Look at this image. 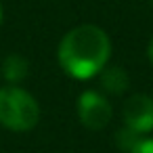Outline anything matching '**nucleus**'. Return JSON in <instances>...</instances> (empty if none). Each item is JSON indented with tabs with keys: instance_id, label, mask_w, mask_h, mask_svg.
I'll use <instances>...</instances> for the list:
<instances>
[{
	"instance_id": "f257e3e1",
	"label": "nucleus",
	"mask_w": 153,
	"mask_h": 153,
	"mask_svg": "<svg viewBox=\"0 0 153 153\" xmlns=\"http://www.w3.org/2000/svg\"><path fill=\"white\" fill-rule=\"evenodd\" d=\"M59 63L76 80H88L101 74L111 57L109 36L99 25H78L69 30L59 44Z\"/></svg>"
},
{
	"instance_id": "f03ea898",
	"label": "nucleus",
	"mask_w": 153,
	"mask_h": 153,
	"mask_svg": "<svg viewBox=\"0 0 153 153\" xmlns=\"http://www.w3.org/2000/svg\"><path fill=\"white\" fill-rule=\"evenodd\" d=\"M40 120V107L36 99L19 88L4 86L0 88V126L13 132H27Z\"/></svg>"
},
{
	"instance_id": "7ed1b4c3",
	"label": "nucleus",
	"mask_w": 153,
	"mask_h": 153,
	"mask_svg": "<svg viewBox=\"0 0 153 153\" xmlns=\"http://www.w3.org/2000/svg\"><path fill=\"white\" fill-rule=\"evenodd\" d=\"M109 101L97 90H84L78 99V117L88 130H103L111 120Z\"/></svg>"
},
{
	"instance_id": "20e7f679",
	"label": "nucleus",
	"mask_w": 153,
	"mask_h": 153,
	"mask_svg": "<svg viewBox=\"0 0 153 153\" xmlns=\"http://www.w3.org/2000/svg\"><path fill=\"white\" fill-rule=\"evenodd\" d=\"M122 117L126 128L147 134L153 130V99L149 94H132L124 107H122Z\"/></svg>"
},
{
	"instance_id": "39448f33",
	"label": "nucleus",
	"mask_w": 153,
	"mask_h": 153,
	"mask_svg": "<svg viewBox=\"0 0 153 153\" xmlns=\"http://www.w3.org/2000/svg\"><path fill=\"white\" fill-rule=\"evenodd\" d=\"M101 86L109 92V94H122L128 90L130 86V76L124 67L120 65H111V67H103L101 69Z\"/></svg>"
},
{
	"instance_id": "423d86ee",
	"label": "nucleus",
	"mask_w": 153,
	"mask_h": 153,
	"mask_svg": "<svg viewBox=\"0 0 153 153\" xmlns=\"http://www.w3.org/2000/svg\"><path fill=\"white\" fill-rule=\"evenodd\" d=\"M27 71H30V63L21 55H9L2 61V78L9 84H17V82L25 80L27 78Z\"/></svg>"
},
{
	"instance_id": "0eeeda50",
	"label": "nucleus",
	"mask_w": 153,
	"mask_h": 153,
	"mask_svg": "<svg viewBox=\"0 0 153 153\" xmlns=\"http://www.w3.org/2000/svg\"><path fill=\"white\" fill-rule=\"evenodd\" d=\"M138 140H140V134L134 132V130H130V128H124V130H117L115 132V143H117V147L122 151H128L130 153Z\"/></svg>"
},
{
	"instance_id": "6e6552de",
	"label": "nucleus",
	"mask_w": 153,
	"mask_h": 153,
	"mask_svg": "<svg viewBox=\"0 0 153 153\" xmlns=\"http://www.w3.org/2000/svg\"><path fill=\"white\" fill-rule=\"evenodd\" d=\"M130 153H153V138H140Z\"/></svg>"
},
{
	"instance_id": "1a4fd4ad",
	"label": "nucleus",
	"mask_w": 153,
	"mask_h": 153,
	"mask_svg": "<svg viewBox=\"0 0 153 153\" xmlns=\"http://www.w3.org/2000/svg\"><path fill=\"white\" fill-rule=\"evenodd\" d=\"M147 57H149V61L153 63V38H151V42H149V46H147Z\"/></svg>"
},
{
	"instance_id": "9d476101",
	"label": "nucleus",
	"mask_w": 153,
	"mask_h": 153,
	"mask_svg": "<svg viewBox=\"0 0 153 153\" xmlns=\"http://www.w3.org/2000/svg\"><path fill=\"white\" fill-rule=\"evenodd\" d=\"M2 17H4V13H2V4H0V23H2Z\"/></svg>"
}]
</instances>
